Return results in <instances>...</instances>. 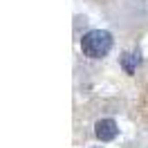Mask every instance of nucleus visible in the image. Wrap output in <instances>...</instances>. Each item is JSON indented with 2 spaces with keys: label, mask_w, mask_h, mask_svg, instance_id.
I'll return each mask as SVG.
<instances>
[{
  "label": "nucleus",
  "mask_w": 148,
  "mask_h": 148,
  "mask_svg": "<svg viewBox=\"0 0 148 148\" xmlns=\"http://www.w3.org/2000/svg\"><path fill=\"white\" fill-rule=\"evenodd\" d=\"M81 49L88 58H101L112 49V34L106 29H90L81 38Z\"/></svg>",
  "instance_id": "obj_1"
},
{
  "label": "nucleus",
  "mask_w": 148,
  "mask_h": 148,
  "mask_svg": "<svg viewBox=\"0 0 148 148\" xmlns=\"http://www.w3.org/2000/svg\"><path fill=\"white\" fill-rule=\"evenodd\" d=\"M94 132H97V137L101 139V141H112V139L117 137V123L112 119H99L97 121V126H94Z\"/></svg>",
  "instance_id": "obj_2"
},
{
  "label": "nucleus",
  "mask_w": 148,
  "mask_h": 148,
  "mask_svg": "<svg viewBox=\"0 0 148 148\" xmlns=\"http://www.w3.org/2000/svg\"><path fill=\"white\" fill-rule=\"evenodd\" d=\"M121 65H123V70L128 74L135 72V67L139 65V54H135V52H126V54L121 56Z\"/></svg>",
  "instance_id": "obj_3"
}]
</instances>
